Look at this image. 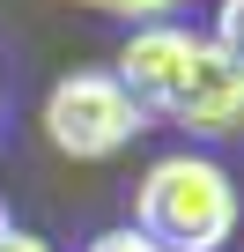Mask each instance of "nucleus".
Returning a JSON list of instances; mask_svg holds the SVG:
<instances>
[{
	"label": "nucleus",
	"mask_w": 244,
	"mask_h": 252,
	"mask_svg": "<svg viewBox=\"0 0 244 252\" xmlns=\"http://www.w3.org/2000/svg\"><path fill=\"white\" fill-rule=\"evenodd\" d=\"M111 74L141 104V119H170L178 134H200V141L244 134V74L222 60L207 30H185V23L134 30L118 45Z\"/></svg>",
	"instance_id": "1"
},
{
	"label": "nucleus",
	"mask_w": 244,
	"mask_h": 252,
	"mask_svg": "<svg viewBox=\"0 0 244 252\" xmlns=\"http://www.w3.org/2000/svg\"><path fill=\"white\" fill-rule=\"evenodd\" d=\"M237 178L200 156V149H178V156H156L148 178L134 186V230L163 252H222L237 237Z\"/></svg>",
	"instance_id": "2"
},
{
	"label": "nucleus",
	"mask_w": 244,
	"mask_h": 252,
	"mask_svg": "<svg viewBox=\"0 0 244 252\" xmlns=\"http://www.w3.org/2000/svg\"><path fill=\"white\" fill-rule=\"evenodd\" d=\"M141 134V104L118 89L111 67H81V74H59L52 96H45V141L74 163H104Z\"/></svg>",
	"instance_id": "3"
},
{
	"label": "nucleus",
	"mask_w": 244,
	"mask_h": 252,
	"mask_svg": "<svg viewBox=\"0 0 244 252\" xmlns=\"http://www.w3.org/2000/svg\"><path fill=\"white\" fill-rule=\"evenodd\" d=\"M96 8L118 15V23H134V30H156V23H178L185 0H96Z\"/></svg>",
	"instance_id": "4"
},
{
	"label": "nucleus",
	"mask_w": 244,
	"mask_h": 252,
	"mask_svg": "<svg viewBox=\"0 0 244 252\" xmlns=\"http://www.w3.org/2000/svg\"><path fill=\"white\" fill-rule=\"evenodd\" d=\"M215 45H222V60L244 74V0H222V8H215V30H207Z\"/></svg>",
	"instance_id": "5"
},
{
	"label": "nucleus",
	"mask_w": 244,
	"mask_h": 252,
	"mask_svg": "<svg viewBox=\"0 0 244 252\" xmlns=\"http://www.w3.org/2000/svg\"><path fill=\"white\" fill-rule=\"evenodd\" d=\"M89 252H163V245H148V237L126 222V230H104V237H89Z\"/></svg>",
	"instance_id": "6"
},
{
	"label": "nucleus",
	"mask_w": 244,
	"mask_h": 252,
	"mask_svg": "<svg viewBox=\"0 0 244 252\" xmlns=\"http://www.w3.org/2000/svg\"><path fill=\"white\" fill-rule=\"evenodd\" d=\"M0 252H52L45 237H30V230H8V237H0Z\"/></svg>",
	"instance_id": "7"
},
{
	"label": "nucleus",
	"mask_w": 244,
	"mask_h": 252,
	"mask_svg": "<svg viewBox=\"0 0 244 252\" xmlns=\"http://www.w3.org/2000/svg\"><path fill=\"white\" fill-rule=\"evenodd\" d=\"M8 230H15V222H8V200H0V237H8Z\"/></svg>",
	"instance_id": "8"
},
{
	"label": "nucleus",
	"mask_w": 244,
	"mask_h": 252,
	"mask_svg": "<svg viewBox=\"0 0 244 252\" xmlns=\"http://www.w3.org/2000/svg\"><path fill=\"white\" fill-rule=\"evenodd\" d=\"M81 8H96V0H81Z\"/></svg>",
	"instance_id": "9"
}]
</instances>
